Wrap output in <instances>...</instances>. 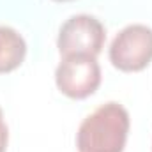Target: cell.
I'll list each match as a JSON object with an SVG mask.
<instances>
[{
  "label": "cell",
  "mask_w": 152,
  "mask_h": 152,
  "mask_svg": "<svg viewBox=\"0 0 152 152\" xmlns=\"http://www.w3.org/2000/svg\"><path fill=\"white\" fill-rule=\"evenodd\" d=\"M131 120L127 110L115 103H104L83 118L76 133L78 152H124Z\"/></svg>",
  "instance_id": "obj_1"
},
{
  "label": "cell",
  "mask_w": 152,
  "mask_h": 152,
  "mask_svg": "<svg viewBox=\"0 0 152 152\" xmlns=\"http://www.w3.org/2000/svg\"><path fill=\"white\" fill-rule=\"evenodd\" d=\"M110 62L122 73H140L152 62V28L142 23L127 25L110 44Z\"/></svg>",
  "instance_id": "obj_2"
},
{
  "label": "cell",
  "mask_w": 152,
  "mask_h": 152,
  "mask_svg": "<svg viewBox=\"0 0 152 152\" xmlns=\"http://www.w3.org/2000/svg\"><path fill=\"white\" fill-rule=\"evenodd\" d=\"M57 88L69 99H87L101 85V66L92 55L62 57L55 69Z\"/></svg>",
  "instance_id": "obj_3"
},
{
  "label": "cell",
  "mask_w": 152,
  "mask_h": 152,
  "mask_svg": "<svg viewBox=\"0 0 152 152\" xmlns=\"http://www.w3.org/2000/svg\"><path fill=\"white\" fill-rule=\"evenodd\" d=\"M106 41L103 23L90 14H76L66 20L58 30L57 48L62 57L92 55L97 57Z\"/></svg>",
  "instance_id": "obj_4"
},
{
  "label": "cell",
  "mask_w": 152,
  "mask_h": 152,
  "mask_svg": "<svg viewBox=\"0 0 152 152\" xmlns=\"http://www.w3.org/2000/svg\"><path fill=\"white\" fill-rule=\"evenodd\" d=\"M27 57V42L12 27L0 25V75L18 69Z\"/></svg>",
  "instance_id": "obj_5"
},
{
  "label": "cell",
  "mask_w": 152,
  "mask_h": 152,
  "mask_svg": "<svg viewBox=\"0 0 152 152\" xmlns=\"http://www.w3.org/2000/svg\"><path fill=\"white\" fill-rule=\"evenodd\" d=\"M7 143H9V129H7V124L4 118V112L0 108V152L7 151Z\"/></svg>",
  "instance_id": "obj_6"
},
{
  "label": "cell",
  "mask_w": 152,
  "mask_h": 152,
  "mask_svg": "<svg viewBox=\"0 0 152 152\" xmlns=\"http://www.w3.org/2000/svg\"><path fill=\"white\" fill-rule=\"evenodd\" d=\"M53 2H73V0H53Z\"/></svg>",
  "instance_id": "obj_7"
}]
</instances>
